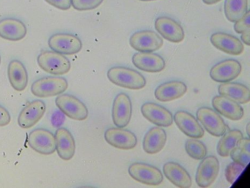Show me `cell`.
<instances>
[{
    "label": "cell",
    "instance_id": "obj_20",
    "mask_svg": "<svg viewBox=\"0 0 250 188\" xmlns=\"http://www.w3.org/2000/svg\"><path fill=\"white\" fill-rule=\"evenodd\" d=\"M132 62L136 68L147 73H159L165 68V59L152 52L136 53L133 56Z\"/></svg>",
    "mask_w": 250,
    "mask_h": 188
},
{
    "label": "cell",
    "instance_id": "obj_40",
    "mask_svg": "<svg viewBox=\"0 0 250 188\" xmlns=\"http://www.w3.org/2000/svg\"><path fill=\"white\" fill-rule=\"evenodd\" d=\"M249 130H250V123L247 124V134H248V135H250V132H249Z\"/></svg>",
    "mask_w": 250,
    "mask_h": 188
},
{
    "label": "cell",
    "instance_id": "obj_35",
    "mask_svg": "<svg viewBox=\"0 0 250 188\" xmlns=\"http://www.w3.org/2000/svg\"><path fill=\"white\" fill-rule=\"evenodd\" d=\"M49 5L58 9L67 11L71 7V0H45Z\"/></svg>",
    "mask_w": 250,
    "mask_h": 188
},
{
    "label": "cell",
    "instance_id": "obj_11",
    "mask_svg": "<svg viewBox=\"0 0 250 188\" xmlns=\"http://www.w3.org/2000/svg\"><path fill=\"white\" fill-rule=\"evenodd\" d=\"M155 29L162 37L171 43H181L185 38V33L181 24L169 17H160L156 19Z\"/></svg>",
    "mask_w": 250,
    "mask_h": 188
},
{
    "label": "cell",
    "instance_id": "obj_19",
    "mask_svg": "<svg viewBox=\"0 0 250 188\" xmlns=\"http://www.w3.org/2000/svg\"><path fill=\"white\" fill-rule=\"evenodd\" d=\"M212 106L217 113L230 120H241L244 116V109L239 103L225 96H215L212 100Z\"/></svg>",
    "mask_w": 250,
    "mask_h": 188
},
{
    "label": "cell",
    "instance_id": "obj_3",
    "mask_svg": "<svg viewBox=\"0 0 250 188\" xmlns=\"http://www.w3.org/2000/svg\"><path fill=\"white\" fill-rule=\"evenodd\" d=\"M68 87V81L63 77H43L32 84L31 92L36 97L44 98L62 94Z\"/></svg>",
    "mask_w": 250,
    "mask_h": 188
},
{
    "label": "cell",
    "instance_id": "obj_6",
    "mask_svg": "<svg viewBox=\"0 0 250 188\" xmlns=\"http://www.w3.org/2000/svg\"><path fill=\"white\" fill-rule=\"evenodd\" d=\"M131 178L144 185L157 186L163 182L162 171L158 168L143 163H132L128 168Z\"/></svg>",
    "mask_w": 250,
    "mask_h": 188
},
{
    "label": "cell",
    "instance_id": "obj_22",
    "mask_svg": "<svg viewBox=\"0 0 250 188\" xmlns=\"http://www.w3.org/2000/svg\"><path fill=\"white\" fill-rule=\"evenodd\" d=\"M27 30L20 19L7 18L0 20V37L10 41H20L24 38Z\"/></svg>",
    "mask_w": 250,
    "mask_h": 188
},
{
    "label": "cell",
    "instance_id": "obj_23",
    "mask_svg": "<svg viewBox=\"0 0 250 188\" xmlns=\"http://www.w3.org/2000/svg\"><path fill=\"white\" fill-rule=\"evenodd\" d=\"M163 172L167 179L178 188H188L192 185L189 173L178 163L174 162L165 163Z\"/></svg>",
    "mask_w": 250,
    "mask_h": 188
},
{
    "label": "cell",
    "instance_id": "obj_17",
    "mask_svg": "<svg viewBox=\"0 0 250 188\" xmlns=\"http://www.w3.org/2000/svg\"><path fill=\"white\" fill-rule=\"evenodd\" d=\"M210 43L218 50L228 55L238 56L244 52L242 42L235 36L225 33H213L210 36Z\"/></svg>",
    "mask_w": 250,
    "mask_h": 188
},
{
    "label": "cell",
    "instance_id": "obj_13",
    "mask_svg": "<svg viewBox=\"0 0 250 188\" xmlns=\"http://www.w3.org/2000/svg\"><path fill=\"white\" fill-rule=\"evenodd\" d=\"M132 116V104L128 94L120 93L115 97L112 106V119L118 128H124L130 122Z\"/></svg>",
    "mask_w": 250,
    "mask_h": 188
},
{
    "label": "cell",
    "instance_id": "obj_9",
    "mask_svg": "<svg viewBox=\"0 0 250 188\" xmlns=\"http://www.w3.org/2000/svg\"><path fill=\"white\" fill-rule=\"evenodd\" d=\"M197 120L213 136L221 137L227 131L226 124L220 115L208 107H201L197 112Z\"/></svg>",
    "mask_w": 250,
    "mask_h": 188
},
{
    "label": "cell",
    "instance_id": "obj_39",
    "mask_svg": "<svg viewBox=\"0 0 250 188\" xmlns=\"http://www.w3.org/2000/svg\"><path fill=\"white\" fill-rule=\"evenodd\" d=\"M222 0H203V2L206 5H212L221 2Z\"/></svg>",
    "mask_w": 250,
    "mask_h": 188
},
{
    "label": "cell",
    "instance_id": "obj_4",
    "mask_svg": "<svg viewBox=\"0 0 250 188\" xmlns=\"http://www.w3.org/2000/svg\"><path fill=\"white\" fill-rule=\"evenodd\" d=\"M55 103L61 112L70 119L85 120L88 117V109L81 100L69 94H59Z\"/></svg>",
    "mask_w": 250,
    "mask_h": 188
},
{
    "label": "cell",
    "instance_id": "obj_42",
    "mask_svg": "<svg viewBox=\"0 0 250 188\" xmlns=\"http://www.w3.org/2000/svg\"><path fill=\"white\" fill-rule=\"evenodd\" d=\"M0 65H1V56H0Z\"/></svg>",
    "mask_w": 250,
    "mask_h": 188
},
{
    "label": "cell",
    "instance_id": "obj_26",
    "mask_svg": "<svg viewBox=\"0 0 250 188\" xmlns=\"http://www.w3.org/2000/svg\"><path fill=\"white\" fill-rule=\"evenodd\" d=\"M219 94L235 100L241 104H246L250 101V91L247 86L239 83H223L218 89Z\"/></svg>",
    "mask_w": 250,
    "mask_h": 188
},
{
    "label": "cell",
    "instance_id": "obj_15",
    "mask_svg": "<svg viewBox=\"0 0 250 188\" xmlns=\"http://www.w3.org/2000/svg\"><path fill=\"white\" fill-rule=\"evenodd\" d=\"M46 110V104L42 100H33L29 103L19 115L18 124L20 128L29 129L36 125L43 117Z\"/></svg>",
    "mask_w": 250,
    "mask_h": 188
},
{
    "label": "cell",
    "instance_id": "obj_18",
    "mask_svg": "<svg viewBox=\"0 0 250 188\" xmlns=\"http://www.w3.org/2000/svg\"><path fill=\"white\" fill-rule=\"evenodd\" d=\"M174 121L181 132L191 138L204 136V130L193 115L185 111H178L174 115Z\"/></svg>",
    "mask_w": 250,
    "mask_h": 188
},
{
    "label": "cell",
    "instance_id": "obj_5",
    "mask_svg": "<svg viewBox=\"0 0 250 188\" xmlns=\"http://www.w3.org/2000/svg\"><path fill=\"white\" fill-rule=\"evenodd\" d=\"M27 144L36 152L49 155L56 151L55 136L52 132L43 128H37L29 133Z\"/></svg>",
    "mask_w": 250,
    "mask_h": 188
},
{
    "label": "cell",
    "instance_id": "obj_12",
    "mask_svg": "<svg viewBox=\"0 0 250 188\" xmlns=\"http://www.w3.org/2000/svg\"><path fill=\"white\" fill-rule=\"evenodd\" d=\"M241 65L235 59H226L212 67L210 76L218 83H227L235 79L241 72Z\"/></svg>",
    "mask_w": 250,
    "mask_h": 188
},
{
    "label": "cell",
    "instance_id": "obj_33",
    "mask_svg": "<svg viewBox=\"0 0 250 188\" xmlns=\"http://www.w3.org/2000/svg\"><path fill=\"white\" fill-rule=\"evenodd\" d=\"M229 155L233 162L242 165L245 167H247L250 161V152L241 150L236 146L231 150Z\"/></svg>",
    "mask_w": 250,
    "mask_h": 188
},
{
    "label": "cell",
    "instance_id": "obj_28",
    "mask_svg": "<svg viewBox=\"0 0 250 188\" xmlns=\"http://www.w3.org/2000/svg\"><path fill=\"white\" fill-rule=\"evenodd\" d=\"M248 0H225V17L230 22L241 19L248 9Z\"/></svg>",
    "mask_w": 250,
    "mask_h": 188
},
{
    "label": "cell",
    "instance_id": "obj_41",
    "mask_svg": "<svg viewBox=\"0 0 250 188\" xmlns=\"http://www.w3.org/2000/svg\"><path fill=\"white\" fill-rule=\"evenodd\" d=\"M140 1H143V2H150V1H155V0H140Z\"/></svg>",
    "mask_w": 250,
    "mask_h": 188
},
{
    "label": "cell",
    "instance_id": "obj_24",
    "mask_svg": "<svg viewBox=\"0 0 250 188\" xmlns=\"http://www.w3.org/2000/svg\"><path fill=\"white\" fill-rule=\"evenodd\" d=\"M187 92V86L182 81H168L156 89L155 97L161 102L172 101L181 98Z\"/></svg>",
    "mask_w": 250,
    "mask_h": 188
},
{
    "label": "cell",
    "instance_id": "obj_14",
    "mask_svg": "<svg viewBox=\"0 0 250 188\" xmlns=\"http://www.w3.org/2000/svg\"><path fill=\"white\" fill-rule=\"evenodd\" d=\"M106 142L115 148L123 150H132L137 146L135 134L121 128H109L104 133Z\"/></svg>",
    "mask_w": 250,
    "mask_h": 188
},
{
    "label": "cell",
    "instance_id": "obj_36",
    "mask_svg": "<svg viewBox=\"0 0 250 188\" xmlns=\"http://www.w3.org/2000/svg\"><path fill=\"white\" fill-rule=\"evenodd\" d=\"M11 120V115L8 111L0 105V127L6 126Z\"/></svg>",
    "mask_w": 250,
    "mask_h": 188
},
{
    "label": "cell",
    "instance_id": "obj_30",
    "mask_svg": "<svg viewBox=\"0 0 250 188\" xmlns=\"http://www.w3.org/2000/svg\"><path fill=\"white\" fill-rule=\"evenodd\" d=\"M187 154L194 160H203L207 154V148L202 141L197 138L187 140L185 144Z\"/></svg>",
    "mask_w": 250,
    "mask_h": 188
},
{
    "label": "cell",
    "instance_id": "obj_29",
    "mask_svg": "<svg viewBox=\"0 0 250 188\" xmlns=\"http://www.w3.org/2000/svg\"><path fill=\"white\" fill-rule=\"evenodd\" d=\"M243 138V134L238 130H231L222 135L217 144V152L219 156L227 157L231 150L236 146L237 142Z\"/></svg>",
    "mask_w": 250,
    "mask_h": 188
},
{
    "label": "cell",
    "instance_id": "obj_21",
    "mask_svg": "<svg viewBox=\"0 0 250 188\" xmlns=\"http://www.w3.org/2000/svg\"><path fill=\"white\" fill-rule=\"evenodd\" d=\"M55 144L58 155L63 160L73 158L76 151V143L71 132L65 128H59L55 134Z\"/></svg>",
    "mask_w": 250,
    "mask_h": 188
},
{
    "label": "cell",
    "instance_id": "obj_1",
    "mask_svg": "<svg viewBox=\"0 0 250 188\" xmlns=\"http://www.w3.org/2000/svg\"><path fill=\"white\" fill-rule=\"evenodd\" d=\"M109 81L115 85L129 90H141L146 85V79L140 73L131 68L117 66L107 72Z\"/></svg>",
    "mask_w": 250,
    "mask_h": 188
},
{
    "label": "cell",
    "instance_id": "obj_34",
    "mask_svg": "<svg viewBox=\"0 0 250 188\" xmlns=\"http://www.w3.org/2000/svg\"><path fill=\"white\" fill-rule=\"evenodd\" d=\"M250 30V11H247L245 15L238 20L235 21L234 24V30L238 34H242L247 30Z\"/></svg>",
    "mask_w": 250,
    "mask_h": 188
},
{
    "label": "cell",
    "instance_id": "obj_25",
    "mask_svg": "<svg viewBox=\"0 0 250 188\" xmlns=\"http://www.w3.org/2000/svg\"><path fill=\"white\" fill-rule=\"evenodd\" d=\"M167 134L162 128L154 127L147 131L143 139V150L147 154H154L163 150L167 142Z\"/></svg>",
    "mask_w": 250,
    "mask_h": 188
},
{
    "label": "cell",
    "instance_id": "obj_27",
    "mask_svg": "<svg viewBox=\"0 0 250 188\" xmlns=\"http://www.w3.org/2000/svg\"><path fill=\"white\" fill-rule=\"evenodd\" d=\"M8 76L11 87L18 92L24 91L28 84V74L24 65L17 59L8 65Z\"/></svg>",
    "mask_w": 250,
    "mask_h": 188
},
{
    "label": "cell",
    "instance_id": "obj_8",
    "mask_svg": "<svg viewBox=\"0 0 250 188\" xmlns=\"http://www.w3.org/2000/svg\"><path fill=\"white\" fill-rule=\"evenodd\" d=\"M49 48L54 52L63 55H74L83 48V43L77 36L68 33H57L49 38Z\"/></svg>",
    "mask_w": 250,
    "mask_h": 188
},
{
    "label": "cell",
    "instance_id": "obj_38",
    "mask_svg": "<svg viewBox=\"0 0 250 188\" xmlns=\"http://www.w3.org/2000/svg\"><path fill=\"white\" fill-rule=\"evenodd\" d=\"M241 40L244 44L250 46V30H247L241 34Z\"/></svg>",
    "mask_w": 250,
    "mask_h": 188
},
{
    "label": "cell",
    "instance_id": "obj_37",
    "mask_svg": "<svg viewBox=\"0 0 250 188\" xmlns=\"http://www.w3.org/2000/svg\"><path fill=\"white\" fill-rule=\"evenodd\" d=\"M236 147L241 150H245L246 151L250 152V140L248 138H241L239 141L237 142Z\"/></svg>",
    "mask_w": 250,
    "mask_h": 188
},
{
    "label": "cell",
    "instance_id": "obj_2",
    "mask_svg": "<svg viewBox=\"0 0 250 188\" xmlns=\"http://www.w3.org/2000/svg\"><path fill=\"white\" fill-rule=\"evenodd\" d=\"M38 64L45 72L55 75H65L71 70V62L63 55L45 51L38 56Z\"/></svg>",
    "mask_w": 250,
    "mask_h": 188
},
{
    "label": "cell",
    "instance_id": "obj_10",
    "mask_svg": "<svg viewBox=\"0 0 250 188\" xmlns=\"http://www.w3.org/2000/svg\"><path fill=\"white\" fill-rule=\"evenodd\" d=\"M219 172V162L215 156L205 157L197 168L196 183L200 188H208L216 180Z\"/></svg>",
    "mask_w": 250,
    "mask_h": 188
},
{
    "label": "cell",
    "instance_id": "obj_7",
    "mask_svg": "<svg viewBox=\"0 0 250 188\" xmlns=\"http://www.w3.org/2000/svg\"><path fill=\"white\" fill-rule=\"evenodd\" d=\"M130 46L139 52H154L164 44L163 39L156 32L141 30L136 32L130 38Z\"/></svg>",
    "mask_w": 250,
    "mask_h": 188
},
{
    "label": "cell",
    "instance_id": "obj_31",
    "mask_svg": "<svg viewBox=\"0 0 250 188\" xmlns=\"http://www.w3.org/2000/svg\"><path fill=\"white\" fill-rule=\"evenodd\" d=\"M245 166L238 163L232 162L229 163L225 169V178L229 184L232 185L235 181L239 177L240 175L242 173L245 169Z\"/></svg>",
    "mask_w": 250,
    "mask_h": 188
},
{
    "label": "cell",
    "instance_id": "obj_16",
    "mask_svg": "<svg viewBox=\"0 0 250 188\" xmlns=\"http://www.w3.org/2000/svg\"><path fill=\"white\" fill-rule=\"evenodd\" d=\"M141 112L146 119L157 126L167 128L173 123L172 113L166 108L156 103H145L142 106Z\"/></svg>",
    "mask_w": 250,
    "mask_h": 188
},
{
    "label": "cell",
    "instance_id": "obj_32",
    "mask_svg": "<svg viewBox=\"0 0 250 188\" xmlns=\"http://www.w3.org/2000/svg\"><path fill=\"white\" fill-rule=\"evenodd\" d=\"M104 0H71V5L79 11L96 9L102 5Z\"/></svg>",
    "mask_w": 250,
    "mask_h": 188
}]
</instances>
